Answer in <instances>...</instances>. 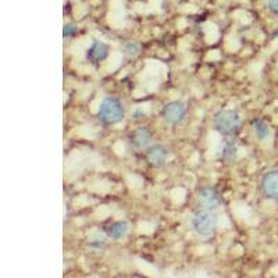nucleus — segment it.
I'll use <instances>...</instances> for the list:
<instances>
[{
    "label": "nucleus",
    "mask_w": 278,
    "mask_h": 278,
    "mask_svg": "<svg viewBox=\"0 0 278 278\" xmlns=\"http://www.w3.org/2000/svg\"><path fill=\"white\" fill-rule=\"evenodd\" d=\"M236 155H238V142L235 137H224L217 152L218 159L227 163H232L236 159Z\"/></svg>",
    "instance_id": "6e6552de"
},
{
    "label": "nucleus",
    "mask_w": 278,
    "mask_h": 278,
    "mask_svg": "<svg viewBox=\"0 0 278 278\" xmlns=\"http://www.w3.org/2000/svg\"><path fill=\"white\" fill-rule=\"evenodd\" d=\"M78 33V27L76 24H66L63 28V38H74Z\"/></svg>",
    "instance_id": "4468645a"
},
{
    "label": "nucleus",
    "mask_w": 278,
    "mask_h": 278,
    "mask_svg": "<svg viewBox=\"0 0 278 278\" xmlns=\"http://www.w3.org/2000/svg\"><path fill=\"white\" fill-rule=\"evenodd\" d=\"M198 200L202 208L214 210V212L223 205L221 193L218 192L216 187H212V185H203L199 188Z\"/></svg>",
    "instance_id": "20e7f679"
},
{
    "label": "nucleus",
    "mask_w": 278,
    "mask_h": 278,
    "mask_svg": "<svg viewBox=\"0 0 278 278\" xmlns=\"http://www.w3.org/2000/svg\"><path fill=\"white\" fill-rule=\"evenodd\" d=\"M123 53L129 59H135V57L139 56L141 53V45L137 42H128L124 45Z\"/></svg>",
    "instance_id": "ddd939ff"
},
{
    "label": "nucleus",
    "mask_w": 278,
    "mask_h": 278,
    "mask_svg": "<svg viewBox=\"0 0 278 278\" xmlns=\"http://www.w3.org/2000/svg\"><path fill=\"white\" fill-rule=\"evenodd\" d=\"M252 129H253L256 138L259 141H264L270 135V127L267 125V123H264L262 118L252 120Z\"/></svg>",
    "instance_id": "f8f14e48"
},
{
    "label": "nucleus",
    "mask_w": 278,
    "mask_h": 278,
    "mask_svg": "<svg viewBox=\"0 0 278 278\" xmlns=\"http://www.w3.org/2000/svg\"><path fill=\"white\" fill-rule=\"evenodd\" d=\"M161 114H163L165 123L170 125H178L187 117V106L181 100H173V102L164 104Z\"/></svg>",
    "instance_id": "39448f33"
},
{
    "label": "nucleus",
    "mask_w": 278,
    "mask_h": 278,
    "mask_svg": "<svg viewBox=\"0 0 278 278\" xmlns=\"http://www.w3.org/2000/svg\"><path fill=\"white\" fill-rule=\"evenodd\" d=\"M108 56V46L102 41L95 39L92 46L86 50V60L94 64V66H99L100 63L106 60V57Z\"/></svg>",
    "instance_id": "1a4fd4ad"
},
{
    "label": "nucleus",
    "mask_w": 278,
    "mask_h": 278,
    "mask_svg": "<svg viewBox=\"0 0 278 278\" xmlns=\"http://www.w3.org/2000/svg\"><path fill=\"white\" fill-rule=\"evenodd\" d=\"M125 117L123 102L117 98H106L98 108V120L104 125L121 123Z\"/></svg>",
    "instance_id": "f03ea898"
},
{
    "label": "nucleus",
    "mask_w": 278,
    "mask_h": 278,
    "mask_svg": "<svg viewBox=\"0 0 278 278\" xmlns=\"http://www.w3.org/2000/svg\"><path fill=\"white\" fill-rule=\"evenodd\" d=\"M266 6H267V9L271 14L278 15V0H267Z\"/></svg>",
    "instance_id": "2eb2a0df"
},
{
    "label": "nucleus",
    "mask_w": 278,
    "mask_h": 278,
    "mask_svg": "<svg viewBox=\"0 0 278 278\" xmlns=\"http://www.w3.org/2000/svg\"><path fill=\"white\" fill-rule=\"evenodd\" d=\"M217 224H218V218L214 210H209V209H199L192 214L191 218V226H192L193 231L196 232L199 236H212L217 230Z\"/></svg>",
    "instance_id": "7ed1b4c3"
},
{
    "label": "nucleus",
    "mask_w": 278,
    "mask_h": 278,
    "mask_svg": "<svg viewBox=\"0 0 278 278\" xmlns=\"http://www.w3.org/2000/svg\"><path fill=\"white\" fill-rule=\"evenodd\" d=\"M152 131L147 127H138L129 134V143L135 149H147L151 146Z\"/></svg>",
    "instance_id": "9d476101"
},
{
    "label": "nucleus",
    "mask_w": 278,
    "mask_h": 278,
    "mask_svg": "<svg viewBox=\"0 0 278 278\" xmlns=\"http://www.w3.org/2000/svg\"><path fill=\"white\" fill-rule=\"evenodd\" d=\"M170 156V151L160 143L151 145L145 152V157H146L147 164L153 167V169H160L165 164V161Z\"/></svg>",
    "instance_id": "0eeeda50"
},
{
    "label": "nucleus",
    "mask_w": 278,
    "mask_h": 278,
    "mask_svg": "<svg viewBox=\"0 0 278 278\" xmlns=\"http://www.w3.org/2000/svg\"><path fill=\"white\" fill-rule=\"evenodd\" d=\"M128 223L120 220V221L112 223L110 226H107L106 228V235L112 239H121L124 236L127 235L128 232Z\"/></svg>",
    "instance_id": "9b49d317"
},
{
    "label": "nucleus",
    "mask_w": 278,
    "mask_h": 278,
    "mask_svg": "<svg viewBox=\"0 0 278 278\" xmlns=\"http://www.w3.org/2000/svg\"><path fill=\"white\" fill-rule=\"evenodd\" d=\"M213 128L221 137H236L242 128V117L236 110H220L213 117Z\"/></svg>",
    "instance_id": "f257e3e1"
},
{
    "label": "nucleus",
    "mask_w": 278,
    "mask_h": 278,
    "mask_svg": "<svg viewBox=\"0 0 278 278\" xmlns=\"http://www.w3.org/2000/svg\"><path fill=\"white\" fill-rule=\"evenodd\" d=\"M260 192L264 198L278 202V169L267 171L260 179Z\"/></svg>",
    "instance_id": "423d86ee"
}]
</instances>
